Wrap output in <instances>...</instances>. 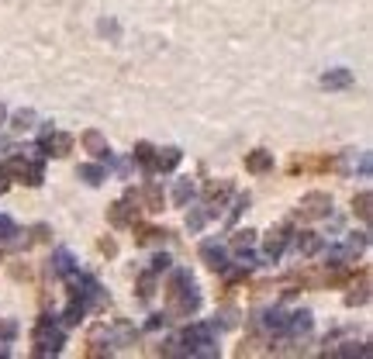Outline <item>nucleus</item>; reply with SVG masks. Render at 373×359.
I'll list each match as a JSON object with an SVG mask.
<instances>
[{"label":"nucleus","instance_id":"1","mask_svg":"<svg viewBox=\"0 0 373 359\" xmlns=\"http://www.w3.org/2000/svg\"><path fill=\"white\" fill-rule=\"evenodd\" d=\"M166 301H169V314H176V318H194L201 311V290L186 269H173L169 273Z\"/></svg>","mask_w":373,"mask_h":359},{"label":"nucleus","instance_id":"2","mask_svg":"<svg viewBox=\"0 0 373 359\" xmlns=\"http://www.w3.org/2000/svg\"><path fill=\"white\" fill-rule=\"evenodd\" d=\"M32 342H35V356H59L62 345H66V332L52 318H38V325L32 332Z\"/></svg>","mask_w":373,"mask_h":359},{"label":"nucleus","instance_id":"3","mask_svg":"<svg viewBox=\"0 0 373 359\" xmlns=\"http://www.w3.org/2000/svg\"><path fill=\"white\" fill-rule=\"evenodd\" d=\"M298 214H301L304 221L328 218V214H332V194H325V190H311V194H304L301 204H298Z\"/></svg>","mask_w":373,"mask_h":359},{"label":"nucleus","instance_id":"4","mask_svg":"<svg viewBox=\"0 0 373 359\" xmlns=\"http://www.w3.org/2000/svg\"><path fill=\"white\" fill-rule=\"evenodd\" d=\"M73 135L69 132H52V128H45L42 135H38V149H42V156H69L73 152Z\"/></svg>","mask_w":373,"mask_h":359},{"label":"nucleus","instance_id":"5","mask_svg":"<svg viewBox=\"0 0 373 359\" xmlns=\"http://www.w3.org/2000/svg\"><path fill=\"white\" fill-rule=\"evenodd\" d=\"M291 235H294V228H291V221H287V225H280V228H273V232L266 235V242H263V256L276 262L280 256H284V249L291 245Z\"/></svg>","mask_w":373,"mask_h":359},{"label":"nucleus","instance_id":"6","mask_svg":"<svg viewBox=\"0 0 373 359\" xmlns=\"http://www.w3.org/2000/svg\"><path fill=\"white\" fill-rule=\"evenodd\" d=\"M201 262L208 269H215V273H225V269H228V249L208 238V242H201Z\"/></svg>","mask_w":373,"mask_h":359},{"label":"nucleus","instance_id":"7","mask_svg":"<svg viewBox=\"0 0 373 359\" xmlns=\"http://www.w3.org/2000/svg\"><path fill=\"white\" fill-rule=\"evenodd\" d=\"M225 197H232V180H211V184L204 187V208L211 211V218L218 214Z\"/></svg>","mask_w":373,"mask_h":359},{"label":"nucleus","instance_id":"8","mask_svg":"<svg viewBox=\"0 0 373 359\" xmlns=\"http://www.w3.org/2000/svg\"><path fill=\"white\" fill-rule=\"evenodd\" d=\"M83 149H86L93 159H101V162H108V159H111V145H108V138H104L97 128L83 132Z\"/></svg>","mask_w":373,"mask_h":359},{"label":"nucleus","instance_id":"9","mask_svg":"<svg viewBox=\"0 0 373 359\" xmlns=\"http://www.w3.org/2000/svg\"><path fill=\"white\" fill-rule=\"evenodd\" d=\"M245 173H252V176H266V173H273V152H266V149H252V152L245 156Z\"/></svg>","mask_w":373,"mask_h":359},{"label":"nucleus","instance_id":"10","mask_svg":"<svg viewBox=\"0 0 373 359\" xmlns=\"http://www.w3.org/2000/svg\"><path fill=\"white\" fill-rule=\"evenodd\" d=\"M108 221H111L115 228L135 225V208H132V201H115V204L108 208Z\"/></svg>","mask_w":373,"mask_h":359},{"label":"nucleus","instance_id":"11","mask_svg":"<svg viewBox=\"0 0 373 359\" xmlns=\"http://www.w3.org/2000/svg\"><path fill=\"white\" fill-rule=\"evenodd\" d=\"M132 162H139V166L145 169V176H156V145L139 142V145L132 149Z\"/></svg>","mask_w":373,"mask_h":359},{"label":"nucleus","instance_id":"12","mask_svg":"<svg viewBox=\"0 0 373 359\" xmlns=\"http://www.w3.org/2000/svg\"><path fill=\"white\" fill-rule=\"evenodd\" d=\"M180 162H183V152H180L176 145H169V149H156V173H173Z\"/></svg>","mask_w":373,"mask_h":359},{"label":"nucleus","instance_id":"13","mask_svg":"<svg viewBox=\"0 0 373 359\" xmlns=\"http://www.w3.org/2000/svg\"><path fill=\"white\" fill-rule=\"evenodd\" d=\"M332 166H335V159H325V156H318V159H294V162H291V176L322 173V169H332Z\"/></svg>","mask_w":373,"mask_h":359},{"label":"nucleus","instance_id":"14","mask_svg":"<svg viewBox=\"0 0 373 359\" xmlns=\"http://www.w3.org/2000/svg\"><path fill=\"white\" fill-rule=\"evenodd\" d=\"M259 325H263L266 332H273V335H284V332H287V314L280 311V308L263 311V314H259Z\"/></svg>","mask_w":373,"mask_h":359},{"label":"nucleus","instance_id":"15","mask_svg":"<svg viewBox=\"0 0 373 359\" xmlns=\"http://www.w3.org/2000/svg\"><path fill=\"white\" fill-rule=\"evenodd\" d=\"M322 86H325V90H346V86H352V73H349L346 66L328 69V73L322 76Z\"/></svg>","mask_w":373,"mask_h":359},{"label":"nucleus","instance_id":"16","mask_svg":"<svg viewBox=\"0 0 373 359\" xmlns=\"http://www.w3.org/2000/svg\"><path fill=\"white\" fill-rule=\"evenodd\" d=\"M291 238H294V235H291ZM294 245H298L301 256H318V252H322V235H318V232H298Z\"/></svg>","mask_w":373,"mask_h":359},{"label":"nucleus","instance_id":"17","mask_svg":"<svg viewBox=\"0 0 373 359\" xmlns=\"http://www.w3.org/2000/svg\"><path fill=\"white\" fill-rule=\"evenodd\" d=\"M76 176L86 180L90 187H97V184H104V180H108V169H104L101 162H83V166L76 169Z\"/></svg>","mask_w":373,"mask_h":359},{"label":"nucleus","instance_id":"18","mask_svg":"<svg viewBox=\"0 0 373 359\" xmlns=\"http://www.w3.org/2000/svg\"><path fill=\"white\" fill-rule=\"evenodd\" d=\"M194 194H197V187L191 184V180H176V184H173V204L176 208H186L194 201Z\"/></svg>","mask_w":373,"mask_h":359},{"label":"nucleus","instance_id":"19","mask_svg":"<svg viewBox=\"0 0 373 359\" xmlns=\"http://www.w3.org/2000/svg\"><path fill=\"white\" fill-rule=\"evenodd\" d=\"M139 201L145 204V211H163V201H166V194H163V187H159V184H149V187L139 194Z\"/></svg>","mask_w":373,"mask_h":359},{"label":"nucleus","instance_id":"20","mask_svg":"<svg viewBox=\"0 0 373 359\" xmlns=\"http://www.w3.org/2000/svg\"><path fill=\"white\" fill-rule=\"evenodd\" d=\"M86 311H90V308H86L80 297H73V301H69V308L62 311V325H66V328H76V325L83 321V314H86Z\"/></svg>","mask_w":373,"mask_h":359},{"label":"nucleus","instance_id":"21","mask_svg":"<svg viewBox=\"0 0 373 359\" xmlns=\"http://www.w3.org/2000/svg\"><path fill=\"white\" fill-rule=\"evenodd\" d=\"M311 325H315V321H311V311H294V314L287 318V332H291V335H308Z\"/></svg>","mask_w":373,"mask_h":359},{"label":"nucleus","instance_id":"22","mask_svg":"<svg viewBox=\"0 0 373 359\" xmlns=\"http://www.w3.org/2000/svg\"><path fill=\"white\" fill-rule=\"evenodd\" d=\"M208 221H211V211H208V208H191V214H186V232L197 235Z\"/></svg>","mask_w":373,"mask_h":359},{"label":"nucleus","instance_id":"23","mask_svg":"<svg viewBox=\"0 0 373 359\" xmlns=\"http://www.w3.org/2000/svg\"><path fill=\"white\" fill-rule=\"evenodd\" d=\"M352 256L356 252H349L346 245H332V249H325V266H346V262H352Z\"/></svg>","mask_w":373,"mask_h":359},{"label":"nucleus","instance_id":"24","mask_svg":"<svg viewBox=\"0 0 373 359\" xmlns=\"http://www.w3.org/2000/svg\"><path fill=\"white\" fill-rule=\"evenodd\" d=\"M156 280H159V273H152V269H145V273H139V297L142 301H149L152 294H156Z\"/></svg>","mask_w":373,"mask_h":359},{"label":"nucleus","instance_id":"25","mask_svg":"<svg viewBox=\"0 0 373 359\" xmlns=\"http://www.w3.org/2000/svg\"><path fill=\"white\" fill-rule=\"evenodd\" d=\"M52 269H56L59 277H69V273H73V256H69L66 249H59V252L52 256Z\"/></svg>","mask_w":373,"mask_h":359},{"label":"nucleus","instance_id":"26","mask_svg":"<svg viewBox=\"0 0 373 359\" xmlns=\"http://www.w3.org/2000/svg\"><path fill=\"white\" fill-rule=\"evenodd\" d=\"M35 118H38V114H35L32 108H28V111H18V114H11V128H14V132H28V128H35Z\"/></svg>","mask_w":373,"mask_h":359},{"label":"nucleus","instance_id":"27","mask_svg":"<svg viewBox=\"0 0 373 359\" xmlns=\"http://www.w3.org/2000/svg\"><path fill=\"white\" fill-rule=\"evenodd\" d=\"M370 201H373V197H370V190H359V194L352 197V211H356V218H359V221H370Z\"/></svg>","mask_w":373,"mask_h":359},{"label":"nucleus","instance_id":"28","mask_svg":"<svg viewBox=\"0 0 373 359\" xmlns=\"http://www.w3.org/2000/svg\"><path fill=\"white\" fill-rule=\"evenodd\" d=\"M166 228H139V235H135V242L139 245H152V242H166Z\"/></svg>","mask_w":373,"mask_h":359},{"label":"nucleus","instance_id":"29","mask_svg":"<svg viewBox=\"0 0 373 359\" xmlns=\"http://www.w3.org/2000/svg\"><path fill=\"white\" fill-rule=\"evenodd\" d=\"M252 245H256V232H252V228L235 232V238H232V249H235V252H249Z\"/></svg>","mask_w":373,"mask_h":359},{"label":"nucleus","instance_id":"30","mask_svg":"<svg viewBox=\"0 0 373 359\" xmlns=\"http://www.w3.org/2000/svg\"><path fill=\"white\" fill-rule=\"evenodd\" d=\"M366 245H370V232H352V235H349V242H346V249H349V252H363Z\"/></svg>","mask_w":373,"mask_h":359},{"label":"nucleus","instance_id":"31","mask_svg":"<svg viewBox=\"0 0 373 359\" xmlns=\"http://www.w3.org/2000/svg\"><path fill=\"white\" fill-rule=\"evenodd\" d=\"M249 204H252V197H249V194H239V197H235V208H232V214H228V225H235V221H239V214H242Z\"/></svg>","mask_w":373,"mask_h":359},{"label":"nucleus","instance_id":"32","mask_svg":"<svg viewBox=\"0 0 373 359\" xmlns=\"http://www.w3.org/2000/svg\"><path fill=\"white\" fill-rule=\"evenodd\" d=\"M18 338V325L14 321H0V342H14Z\"/></svg>","mask_w":373,"mask_h":359},{"label":"nucleus","instance_id":"33","mask_svg":"<svg viewBox=\"0 0 373 359\" xmlns=\"http://www.w3.org/2000/svg\"><path fill=\"white\" fill-rule=\"evenodd\" d=\"M169 266H173V259L159 252V256H152V266H149V269H152V273H166V269H169Z\"/></svg>","mask_w":373,"mask_h":359},{"label":"nucleus","instance_id":"34","mask_svg":"<svg viewBox=\"0 0 373 359\" xmlns=\"http://www.w3.org/2000/svg\"><path fill=\"white\" fill-rule=\"evenodd\" d=\"M366 297H370V294H366V284H359V294H346V304L356 308V304H366Z\"/></svg>","mask_w":373,"mask_h":359},{"label":"nucleus","instance_id":"35","mask_svg":"<svg viewBox=\"0 0 373 359\" xmlns=\"http://www.w3.org/2000/svg\"><path fill=\"white\" fill-rule=\"evenodd\" d=\"M145 328H149V332H159V328H166V314H149Z\"/></svg>","mask_w":373,"mask_h":359},{"label":"nucleus","instance_id":"36","mask_svg":"<svg viewBox=\"0 0 373 359\" xmlns=\"http://www.w3.org/2000/svg\"><path fill=\"white\" fill-rule=\"evenodd\" d=\"M101 252H108V256H115V252H118V245H115V238H101Z\"/></svg>","mask_w":373,"mask_h":359},{"label":"nucleus","instance_id":"37","mask_svg":"<svg viewBox=\"0 0 373 359\" xmlns=\"http://www.w3.org/2000/svg\"><path fill=\"white\" fill-rule=\"evenodd\" d=\"M8 190H11V176L0 169V194H8Z\"/></svg>","mask_w":373,"mask_h":359},{"label":"nucleus","instance_id":"38","mask_svg":"<svg viewBox=\"0 0 373 359\" xmlns=\"http://www.w3.org/2000/svg\"><path fill=\"white\" fill-rule=\"evenodd\" d=\"M101 32H104V35H115V38H118V25H115V21H101Z\"/></svg>","mask_w":373,"mask_h":359},{"label":"nucleus","instance_id":"39","mask_svg":"<svg viewBox=\"0 0 373 359\" xmlns=\"http://www.w3.org/2000/svg\"><path fill=\"white\" fill-rule=\"evenodd\" d=\"M4 121H8V108H4V104H0V125H4Z\"/></svg>","mask_w":373,"mask_h":359}]
</instances>
